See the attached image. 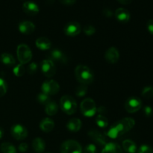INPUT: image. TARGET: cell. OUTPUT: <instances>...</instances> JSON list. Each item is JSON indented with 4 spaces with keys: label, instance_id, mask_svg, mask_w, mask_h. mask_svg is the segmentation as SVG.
<instances>
[{
    "label": "cell",
    "instance_id": "cell-1",
    "mask_svg": "<svg viewBox=\"0 0 153 153\" xmlns=\"http://www.w3.org/2000/svg\"><path fill=\"white\" fill-rule=\"evenodd\" d=\"M135 121L131 117H126L115 123L111 126L106 135L110 138L116 139L126 134L134 126Z\"/></svg>",
    "mask_w": 153,
    "mask_h": 153
},
{
    "label": "cell",
    "instance_id": "cell-2",
    "mask_svg": "<svg viewBox=\"0 0 153 153\" xmlns=\"http://www.w3.org/2000/svg\"><path fill=\"white\" fill-rule=\"evenodd\" d=\"M75 76L76 79L82 85H90L94 79L92 70L85 65H78L75 69Z\"/></svg>",
    "mask_w": 153,
    "mask_h": 153
},
{
    "label": "cell",
    "instance_id": "cell-3",
    "mask_svg": "<svg viewBox=\"0 0 153 153\" xmlns=\"http://www.w3.org/2000/svg\"><path fill=\"white\" fill-rule=\"evenodd\" d=\"M60 107L64 113L72 115L77 110V103L73 97L65 95L61 97L60 100Z\"/></svg>",
    "mask_w": 153,
    "mask_h": 153
},
{
    "label": "cell",
    "instance_id": "cell-4",
    "mask_svg": "<svg viewBox=\"0 0 153 153\" xmlns=\"http://www.w3.org/2000/svg\"><path fill=\"white\" fill-rule=\"evenodd\" d=\"M80 108L82 114L85 117H91L95 115L97 113V105L94 100L91 98H87L81 102Z\"/></svg>",
    "mask_w": 153,
    "mask_h": 153
},
{
    "label": "cell",
    "instance_id": "cell-5",
    "mask_svg": "<svg viewBox=\"0 0 153 153\" xmlns=\"http://www.w3.org/2000/svg\"><path fill=\"white\" fill-rule=\"evenodd\" d=\"M17 58L20 64H25L29 62L32 58V52L27 45L20 44L16 49Z\"/></svg>",
    "mask_w": 153,
    "mask_h": 153
},
{
    "label": "cell",
    "instance_id": "cell-6",
    "mask_svg": "<svg viewBox=\"0 0 153 153\" xmlns=\"http://www.w3.org/2000/svg\"><path fill=\"white\" fill-rule=\"evenodd\" d=\"M61 153H82V148L76 140H68L61 144Z\"/></svg>",
    "mask_w": 153,
    "mask_h": 153
},
{
    "label": "cell",
    "instance_id": "cell-7",
    "mask_svg": "<svg viewBox=\"0 0 153 153\" xmlns=\"http://www.w3.org/2000/svg\"><path fill=\"white\" fill-rule=\"evenodd\" d=\"M42 93L48 96L55 95L59 92L60 86L55 80H48L43 83L41 87Z\"/></svg>",
    "mask_w": 153,
    "mask_h": 153
},
{
    "label": "cell",
    "instance_id": "cell-8",
    "mask_svg": "<svg viewBox=\"0 0 153 153\" xmlns=\"http://www.w3.org/2000/svg\"><path fill=\"white\" fill-rule=\"evenodd\" d=\"M40 69L43 75L47 78L53 77L56 73V67L52 60L46 59L42 61Z\"/></svg>",
    "mask_w": 153,
    "mask_h": 153
},
{
    "label": "cell",
    "instance_id": "cell-9",
    "mask_svg": "<svg viewBox=\"0 0 153 153\" xmlns=\"http://www.w3.org/2000/svg\"><path fill=\"white\" fill-rule=\"evenodd\" d=\"M142 107V102L138 97H131L128 98L125 102V109L130 114H134L138 111Z\"/></svg>",
    "mask_w": 153,
    "mask_h": 153
},
{
    "label": "cell",
    "instance_id": "cell-10",
    "mask_svg": "<svg viewBox=\"0 0 153 153\" xmlns=\"http://www.w3.org/2000/svg\"><path fill=\"white\" fill-rule=\"evenodd\" d=\"M10 134L12 137L17 140H22L28 136V131L23 126L20 124H15L10 128Z\"/></svg>",
    "mask_w": 153,
    "mask_h": 153
},
{
    "label": "cell",
    "instance_id": "cell-11",
    "mask_svg": "<svg viewBox=\"0 0 153 153\" xmlns=\"http://www.w3.org/2000/svg\"><path fill=\"white\" fill-rule=\"evenodd\" d=\"M81 25L77 22H68L64 28V34L69 37H75L80 34Z\"/></svg>",
    "mask_w": 153,
    "mask_h": 153
},
{
    "label": "cell",
    "instance_id": "cell-12",
    "mask_svg": "<svg viewBox=\"0 0 153 153\" xmlns=\"http://www.w3.org/2000/svg\"><path fill=\"white\" fill-rule=\"evenodd\" d=\"M88 135H89L90 138L96 143L97 144L100 145V146H105L107 144V140L106 137L102 133L100 132L98 130H91L88 132Z\"/></svg>",
    "mask_w": 153,
    "mask_h": 153
},
{
    "label": "cell",
    "instance_id": "cell-13",
    "mask_svg": "<svg viewBox=\"0 0 153 153\" xmlns=\"http://www.w3.org/2000/svg\"><path fill=\"white\" fill-rule=\"evenodd\" d=\"M120 58L119 50L114 46L108 49L105 53V59L109 64H116Z\"/></svg>",
    "mask_w": 153,
    "mask_h": 153
},
{
    "label": "cell",
    "instance_id": "cell-14",
    "mask_svg": "<svg viewBox=\"0 0 153 153\" xmlns=\"http://www.w3.org/2000/svg\"><path fill=\"white\" fill-rule=\"evenodd\" d=\"M22 10L25 13L30 16H35L40 11L38 5L31 1L24 2V4H22Z\"/></svg>",
    "mask_w": 153,
    "mask_h": 153
},
{
    "label": "cell",
    "instance_id": "cell-15",
    "mask_svg": "<svg viewBox=\"0 0 153 153\" xmlns=\"http://www.w3.org/2000/svg\"><path fill=\"white\" fill-rule=\"evenodd\" d=\"M114 15L116 19L121 23H126L130 19V13L128 10L123 7L117 9Z\"/></svg>",
    "mask_w": 153,
    "mask_h": 153
},
{
    "label": "cell",
    "instance_id": "cell-16",
    "mask_svg": "<svg viewBox=\"0 0 153 153\" xmlns=\"http://www.w3.org/2000/svg\"><path fill=\"white\" fill-rule=\"evenodd\" d=\"M19 30L22 34H31L35 30V25L30 21H23L19 24Z\"/></svg>",
    "mask_w": 153,
    "mask_h": 153
},
{
    "label": "cell",
    "instance_id": "cell-17",
    "mask_svg": "<svg viewBox=\"0 0 153 153\" xmlns=\"http://www.w3.org/2000/svg\"><path fill=\"white\" fill-rule=\"evenodd\" d=\"M102 153H123V152L121 146L118 143L111 142L104 146Z\"/></svg>",
    "mask_w": 153,
    "mask_h": 153
},
{
    "label": "cell",
    "instance_id": "cell-18",
    "mask_svg": "<svg viewBox=\"0 0 153 153\" xmlns=\"http://www.w3.org/2000/svg\"><path fill=\"white\" fill-rule=\"evenodd\" d=\"M55 123L50 118H44L40 123V128L43 132H51L54 129Z\"/></svg>",
    "mask_w": 153,
    "mask_h": 153
},
{
    "label": "cell",
    "instance_id": "cell-19",
    "mask_svg": "<svg viewBox=\"0 0 153 153\" xmlns=\"http://www.w3.org/2000/svg\"><path fill=\"white\" fill-rule=\"evenodd\" d=\"M50 58L53 61H58L60 63H64L65 64L67 61L65 54L61 52L59 49H53L50 52Z\"/></svg>",
    "mask_w": 153,
    "mask_h": 153
},
{
    "label": "cell",
    "instance_id": "cell-20",
    "mask_svg": "<svg viewBox=\"0 0 153 153\" xmlns=\"http://www.w3.org/2000/svg\"><path fill=\"white\" fill-rule=\"evenodd\" d=\"M35 44L36 46L39 49H40V50H47V49H50L51 46H52L50 40L47 37H41L37 38L35 42Z\"/></svg>",
    "mask_w": 153,
    "mask_h": 153
},
{
    "label": "cell",
    "instance_id": "cell-21",
    "mask_svg": "<svg viewBox=\"0 0 153 153\" xmlns=\"http://www.w3.org/2000/svg\"><path fill=\"white\" fill-rule=\"evenodd\" d=\"M32 148L37 153H42L46 149V143L42 138L36 137L32 141Z\"/></svg>",
    "mask_w": 153,
    "mask_h": 153
},
{
    "label": "cell",
    "instance_id": "cell-22",
    "mask_svg": "<svg viewBox=\"0 0 153 153\" xmlns=\"http://www.w3.org/2000/svg\"><path fill=\"white\" fill-rule=\"evenodd\" d=\"M67 127L69 131L72 132H77L82 127V121L79 118H73L69 121Z\"/></svg>",
    "mask_w": 153,
    "mask_h": 153
},
{
    "label": "cell",
    "instance_id": "cell-23",
    "mask_svg": "<svg viewBox=\"0 0 153 153\" xmlns=\"http://www.w3.org/2000/svg\"><path fill=\"white\" fill-rule=\"evenodd\" d=\"M123 149L128 153H136L137 147L136 143L131 140H125L123 142Z\"/></svg>",
    "mask_w": 153,
    "mask_h": 153
},
{
    "label": "cell",
    "instance_id": "cell-24",
    "mask_svg": "<svg viewBox=\"0 0 153 153\" xmlns=\"http://www.w3.org/2000/svg\"><path fill=\"white\" fill-rule=\"evenodd\" d=\"M58 106L57 105V103L55 101H50L46 105V107H45V111L49 116H54V115L58 113Z\"/></svg>",
    "mask_w": 153,
    "mask_h": 153
},
{
    "label": "cell",
    "instance_id": "cell-25",
    "mask_svg": "<svg viewBox=\"0 0 153 153\" xmlns=\"http://www.w3.org/2000/svg\"><path fill=\"white\" fill-rule=\"evenodd\" d=\"M1 61L2 62L3 64L7 66V67H12V66L15 65V64H16V61H15L13 55L7 53V52L1 54Z\"/></svg>",
    "mask_w": 153,
    "mask_h": 153
},
{
    "label": "cell",
    "instance_id": "cell-26",
    "mask_svg": "<svg viewBox=\"0 0 153 153\" xmlns=\"http://www.w3.org/2000/svg\"><path fill=\"white\" fill-rule=\"evenodd\" d=\"M0 149L2 153H16V147L8 142H4L1 143Z\"/></svg>",
    "mask_w": 153,
    "mask_h": 153
},
{
    "label": "cell",
    "instance_id": "cell-27",
    "mask_svg": "<svg viewBox=\"0 0 153 153\" xmlns=\"http://www.w3.org/2000/svg\"><path fill=\"white\" fill-rule=\"evenodd\" d=\"M96 123H97V126L99 127L102 128H105L108 126V119L104 117L103 115H100L97 117L96 118Z\"/></svg>",
    "mask_w": 153,
    "mask_h": 153
},
{
    "label": "cell",
    "instance_id": "cell-28",
    "mask_svg": "<svg viewBox=\"0 0 153 153\" xmlns=\"http://www.w3.org/2000/svg\"><path fill=\"white\" fill-rule=\"evenodd\" d=\"M88 92V88L85 85H81L79 86H78L76 88V91H75V94L77 97H82L84 96H85V94Z\"/></svg>",
    "mask_w": 153,
    "mask_h": 153
},
{
    "label": "cell",
    "instance_id": "cell-29",
    "mask_svg": "<svg viewBox=\"0 0 153 153\" xmlns=\"http://www.w3.org/2000/svg\"><path fill=\"white\" fill-rule=\"evenodd\" d=\"M25 72V69L24 67L23 64H17L16 66H15L14 68H13V73L17 77H21L22 76H23L24 73Z\"/></svg>",
    "mask_w": 153,
    "mask_h": 153
},
{
    "label": "cell",
    "instance_id": "cell-30",
    "mask_svg": "<svg viewBox=\"0 0 153 153\" xmlns=\"http://www.w3.org/2000/svg\"><path fill=\"white\" fill-rule=\"evenodd\" d=\"M142 96L146 99H151L153 97V87H145L141 93Z\"/></svg>",
    "mask_w": 153,
    "mask_h": 153
},
{
    "label": "cell",
    "instance_id": "cell-31",
    "mask_svg": "<svg viewBox=\"0 0 153 153\" xmlns=\"http://www.w3.org/2000/svg\"><path fill=\"white\" fill-rule=\"evenodd\" d=\"M37 100L38 101L39 103L42 105H46L49 101H50V97L49 96L46 95V94L41 93V94H39L37 95Z\"/></svg>",
    "mask_w": 153,
    "mask_h": 153
},
{
    "label": "cell",
    "instance_id": "cell-32",
    "mask_svg": "<svg viewBox=\"0 0 153 153\" xmlns=\"http://www.w3.org/2000/svg\"><path fill=\"white\" fill-rule=\"evenodd\" d=\"M7 91V85L4 79L0 78V97H4Z\"/></svg>",
    "mask_w": 153,
    "mask_h": 153
},
{
    "label": "cell",
    "instance_id": "cell-33",
    "mask_svg": "<svg viewBox=\"0 0 153 153\" xmlns=\"http://www.w3.org/2000/svg\"><path fill=\"white\" fill-rule=\"evenodd\" d=\"M83 31L85 34L88 36H92L93 34H95L96 28L91 25H86L83 28Z\"/></svg>",
    "mask_w": 153,
    "mask_h": 153
},
{
    "label": "cell",
    "instance_id": "cell-34",
    "mask_svg": "<svg viewBox=\"0 0 153 153\" xmlns=\"http://www.w3.org/2000/svg\"><path fill=\"white\" fill-rule=\"evenodd\" d=\"M137 153H153V148L149 145H142L137 151Z\"/></svg>",
    "mask_w": 153,
    "mask_h": 153
},
{
    "label": "cell",
    "instance_id": "cell-35",
    "mask_svg": "<svg viewBox=\"0 0 153 153\" xmlns=\"http://www.w3.org/2000/svg\"><path fill=\"white\" fill-rule=\"evenodd\" d=\"M97 147L94 144L91 143V144L87 145L84 149V153H97Z\"/></svg>",
    "mask_w": 153,
    "mask_h": 153
},
{
    "label": "cell",
    "instance_id": "cell-36",
    "mask_svg": "<svg viewBox=\"0 0 153 153\" xmlns=\"http://www.w3.org/2000/svg\"><path fill=\"white\" fill-rule=\"evenodd\" d=\"M37 69H38L37 64H36V63H31V64H30L28 66L27 70H28V73H29V74L33 75L34 74V73H37Z\"/></svg>",
    "mask_w": 153,
    "mask_h": 153
},
{
    "label": "cell",
    "instance_id": "cell-37",
    "mask_svg": "<svg viewBox=\"0 0 153 153\" xmlns=\"http://www.w3.org/2000/svg\"><path fill=\"white\" fill-rule=\"evenodd\" d=\"M143 113H144L145 116L149 117L153 114V109L151 106L146 105L143 108Z\"/></svg>",
    "mask_w": 153,
    "mask_h": 153
},
{
    "label": "cell",
    "instance_id": "cell-38",
    "mask_svg": "<svg viewBox=\"0 0 153 153\" xmlns=\"http://www.w3.org/2000/svg\"><path fill=\"white\" fill-rule=\"evenodd\" d=\"M19 150L21 152H25L28 150V145L26 143H22L19 144V147H18Z\"/></svg>",
    "mask_w": 153,
    "mask_h": 153
},
{
    "label": "cell",
    "instance_id": "cell-39",
    "mask_svg": "<svg viewBox=\"0 0 153 153\" xmlns=\"http://www.w3.org/2000/svg\"><path fill=\"white\" fill-rule=\"evenodd\" d=\"M60 2L63 4H65V5L70 6L74 4L76 2V0H59Z\"/></svg>",
    "mask_w": 153,
    "mask_h": 153
},
{
    "label": "cell",
    "instance_id": "cell-40",
    "mask_svg": "<svg viewBox=\"0 0 153 153\" xmlns=\"http://www.w3.org/2000/svg\"><path fill=\"white\" fill-rule=\"evenodd\" d=\"M147 29L149 32L153 35V19H149L147 22Z\"/></svg>",
    "mask_w": 153,
    "mask_h": 153
},
{
    "label": "cell",
    "instance_id": "cell-41",
    "mask_svg": "<svg viewBox=\"0 0 153 153\" xmlns=\"http://www.w3.org/2000/svg\"><path fill=\"white\" fill-rule=\"evenodd\" d=\"M103 14L106 16V17H111L113 16V12L112 10H111L110 9L108 8H106L103 10Z\"/></svg>",
    "mask_w": 153,
    "mask_h": 153
},
{
    "label": "cell",
    "instance_id": "cell-42",
    "mask_svg": "<svg viewBox=\"0 0 153 153\" xmlns=\"http://www.w3.org/2000/svg\"><path fill=\"white\" fill-rule=\"evenodd\" d=\"M97 112H98L100 114V115H103L104 114H105L107 112V110H106V108L104 106H100L99 108L97 109Z\"/></svg>",
    "mask_w": 153,
    "mask_h": 153
},
{
    "label": "cell",
    "instance_id": "cell-43",
    "mask_svg": "<svg viewBox=\"0 0 153 153\" xmlns=\"http://www.w3.org/2000/svg\"><path fill=\"white\" fill-rule=\"evenodd\" d=\"M117 1L123 4H131L132 0H117Z\"/></svg>",
    "mask_w": 153,
    "mask_h": 153
},
{
    "label": "cell",
    "instance_id": "cell-44",
    "mask_svg": "<svg viewBox=\"0 0 153 153\" xmlns=\"http://www.w3.org/2000/svg\"><path fill=\"white\" fill-rule=\"evenodd\" d=\"M3 134H4V131L1 128H0V139H1V137H3Z\"/></svg>",
    "mask_w": 153,
    "mask_h": 153
}]
</instances>
